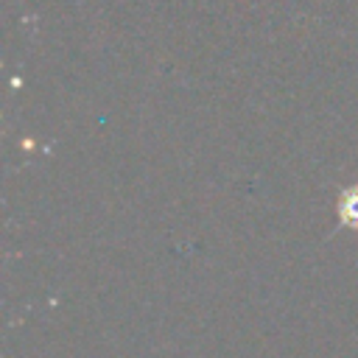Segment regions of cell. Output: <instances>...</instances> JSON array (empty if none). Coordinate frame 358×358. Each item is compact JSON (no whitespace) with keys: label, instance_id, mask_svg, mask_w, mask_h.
Wrapping results in <instances>:
<instances>
[{"label":"cell","instance_id":"1","mask_svg":"<svg viewBox=\"0 0 358 358\" xmlns=\"http://www.w3.org/2000/svg\"><path fill=\"white\" fill-rule=\"evenodd\" d=\"M338 221L350 229H358V187H350L338 201Z\"/></svg>","mask_w":358,"mask_h":358}]
</instances>
